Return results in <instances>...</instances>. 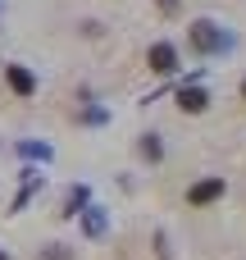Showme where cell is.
<instances>
[{"mask_svg":"<svg viewBox=\"0 0 246 260\" xmlns=\"http://www.w3.org/2000/svg\"><path fill=\"white\" fill-rule=\"evenodd\" d=\"M187 41H192V50H201V55H215V50H224V32H219L210 18H196V23L187 27Z\"/></svg>","mask_w":246,"mask_h":260,"instance_id":"obj_1","label":"cell"},{"mask_svg":"<svg viewBox=\"0 0 246 260\" xmlns=\"http://www.w3.org/2000/svg\"><path fill=\"white\" fill-rule=\"evenodd\" d=\"M219 197H224V178H201V183L187 187V206H210Z\"/></svg>","mask_w":246,"mask_h":260,"instance_id":"obj_2","label":"cell"},{"mask_svg":"<svg viewBox=\"0 0 246 260\" xmlns=\"http://www.w3.org/2000/svg\"><path fill=\"white\" fill-rule=\"evenodd\" d=\"M146 64H151L155 73H173V69H178V50H173L169 41H155V46L146 50Z\"/></svg>","mask_w":246,"mask_h":260,"instance_id":"obj_3","label":"cell"},{"mask_svg":"<svg viewBox=\"0 0 246 260\" xmlns=\"http://www.w3.org/2000/svg\"><path fill=\"white\" fill-rule=\"evenodd\" d=\"M5 82H9L14 96H32V91H37V78H32V69H23V64H5Z\"/></svg>","mask_w":246,"mask_h":260,"instance_id":"obj_4","label":"cell"},{"mask_svg":"<svg viewBox=\"0 0 246 260\" xmlns=\"http://www.w3.org/2000/svg\"><path fill=\"white\" fill-rule=\"evenodd\" d=\"M205 105H210V96H205L201 87H183V91H178V110H183V114H201Z\"/></svg>","mask_w":246,"mask_h":260,"instance_id":"obj_5","label":"cell"},{"mask_svg":"<svg viewBox=\"0 0 246 260\" xmlns=\"http://www.w3.org/2000/svg\"><path fill=\"white\" fill-rule=\"evenodd\" d=\"M82 206H87V187H73V192H68V206H64V215H82Z\"/></svg>","mask_w":246,"mask_h":260,"instance_id":"obj_6","label":"cell"},{"mask_svg":"<svg viewBox=\"0 0 246 260\" xmlns=\"http://www.w3.org/2000/svg\"><path fill=\"white\" fill-rule=\"evenodd\" d=\"M142 155H146V160H160V155H164V151H160V137H155V133H151V137H142Z\"/></svg>","mask_w":246,"mask_h":260,"instance_id":"obj_7","label":"cell"},{"mask_svg":"<svg viewBox=\"0 0 246 260\" xmlns=\"http://www.w3.org/2000/svg\"><path fill=\"white\" fill-rule=\"evenodd\" d=\"M37 260H68V247H46Z\"/></svg>","mask_w":246,"mask_h":260,"instance_id":"obj_8","label":"cell"},{"mask_svg":"<svg viewBox=\"0 0 246 260\" xmlns=\"http://www.w3.org/2000/svg\"><path fill=\"white\" fill-rule=\"evenodd\" d=\"M160 5V14H178V0H155Z\"/></svg>","mask_w":246,"mask_h":260,"instance_id":"obj_9","label":"cell"},{"mask_svg":"<svg viewBox=\"0 0 246 260\" xmlns=\"http://www.w3.org/2000/svg\"><path fill=\"white\" fill-rule=\"evenodd\" d=\"M242 101H246V82H242Z\"/></svg>","mask_w":246,"mask_h":260,"instance_id":"obj_10","label":"cell"},{"mask_svg":"<svg viewBox=\"0 0 246 260\" xmlns=\"http://www.w3.org/2000/svg\"><path fill=\"white\" fill-rule=\"evenodd\" d=\"M0 260H9V256H5V251H0Z\"/></svg>","mask_w":246,"mask_h":260,"instance_id":"obj_11","label":"cell"}]
</instances>
